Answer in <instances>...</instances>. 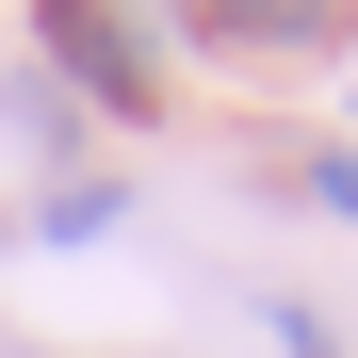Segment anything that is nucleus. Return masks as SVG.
<instances>
[{
  "mask_svg": "<svg viewBox=\"0 0 358 358\" xmlns=\"http://www.w3.org/2000/svg\"><path fill=\"white\" fill-rule=\"evenodd\" d=\"M49 66H66L98 114H163V82H147V33H131V17H98V0H49Z\"/></svg>",
  "mask_w": 358,
  "mask_h": 358,
  "instance_id": "f257e3e1",
  "label": "nucleus"
},
{
  "mask_svg": "<svg viewBox=\"0 0 358 358\" xmlns=\"http://www.w3.org/2000/svg\"><path fill=\"white\" fill-rule=\"evenodd\" d=\"M196 49H277V66H342V17L326 0H212Z\"/></svg>",
  "mask_w": 358,
  "mask_h": 358,
  "instance_id": "f03ea898",
  "label": "nucleus"
},
{
  "mask_svg": "<svg viewBox=\"0 0 358 358\" xmlns=\"http://www.w3.org/2000/svg\"><path fill=\"white\" fill-rule=\"evenodd\" d=\"M114 212H131V196H114V179H66V196H49L33 228H49V245H114Z\"/></svg>",
  "mask_w": 358,
  "mask_h": 358,
  "instance_id": "7ed1b4c3",
  "label": "nucleus"
},
{
  "mask_svg": "<svg viewBox=\"0 0 358 358\" xmlns=\"http://www.w3.org/2000/svg\"><path fill=\"white\" fill-rule=\"evenodd\" d=\"M277 358H342V342H326V326H310V310H277Z\"/></svg>",
  "mask_w": 358,
  "mask_h": 358,
  "instance_id": "20e7f679",
  "label": "nucleus"
}]
</instances>
